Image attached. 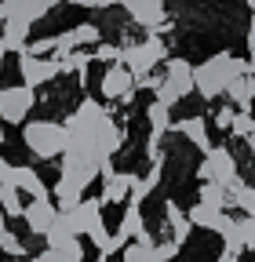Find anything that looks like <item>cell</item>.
Listing matches in <instances>:
<instances>
[{"mask_svg":"<svg viewBox=\"0 0 255 262\" xmlns=\"http://www.w3.org/2000/svg\"><path fill=\"white\" fill-rule=\"evenodd\" d=\"M241 73H248V62H244V58H237V55H230V51H219V55L204 58L201 66H194V84H197V95H201V98H208V102H215V98L226 95V88H230Z\"/></svg>","mask_w":255,"mask_h":262,"instance_id":"6da1fadb","label":"cell"},{"mask_svg":"<svg viewBox=\"0 0 255 262\" xmlns=\"http://www.w3.org/2000/svg\"><path fill=\"white\" fill-rule=\"evenodd\" d=\"M22 142H26V149L33 153L37 160H55L70 146V127L55 124V120H26Z\"/></svg>","mask_w":255,"mask_h":262,"instance_id":"7a4b0ae2","label":"cell"},{"mask_svg":"<svg viewBox=\"0 0 255 262\" xmlns=\"http://www.w3.org/2000/svg\"><path fill=\"white\" fill-rule=\"evenodd\" d=\"M189 91H197V84H194V66H189L186 58H168V70H164L161 84H157L153 98H161V102H168V106H179Z\"/></svg>","mask_w":255,"mask_h":262,"instance_id":"3957f363","label":"cell"},{"mask_svg":"<svg viewBox=\"0 0 255 262\" xmlns=\"http://www.w3.org/2000/svg\"><path fill=\"white\" fill-rule=\"evenodd\" d=\"M197 179H201V182L215 179V182H222L226 189H233L237 182H244V179H241V164H237L233 149H226V146H211V149L204 153L201 168H197Z\"/></svg>","mask_w":255,"mask_h":262,"instance_id":"277c9868","label":"cell"},{"mask_svg":"<svg viewBox=\"0 0 255 262\" xmlns=\"http://www.w3.org/2000/svg\"><path fill=\"white\" fill-rule=\"evenodd\" d=\"M161 62H168V48H164V40H161V33H150L146 40L124 48V66L135 73V80L146 77V73H153Z\"/></svg>","mask_w":255,"mask_h":262,"instance_id":"5b68a950","label":"cell"},{"mask_svg":"<svg viewBox=\"0 0 255 262\" xmlns=\"http://www.w3.org/2000/svg\"><path fill=\"white\" fill-rule=\"evenodd\" d=\"M33 106H37V88H29L26 80L15 88H0V120L4 124H26Z\"/></svg>","mask_w":255,"mask_h":262,"instance_id":"8992f818","label":"cell"},{"mask_svg":"<svg viewBox=\"0 0 255 262\" xmlns=\"http://www.w3.org/2000/svg\"><path fill=\"white\" fill-rule=\"evenodd\" d=\"M120 8L128 11V18L146 26L150 33H164L168 26V11H164V0H120Z\"/></svg>","mask_w":255,"mask_h":262,"instance_id":"52a82bcc","label":"cell"},{"mask_svg":"<svg viewBox=\"0 0 255 262\" xmlns=\"http://www.w3.org/2000/svg\"><path fill=\"white\" fill-rule=\"evenodd\" d=\"M18 73H22V80L29 88H40V84H48V80H55L62 73V62H58V55H51V58H44V55H18Z\"/></svg>","mask_w":255,"mask_h":262,"instance_id":"ba28073f","label":"cell"},{"mask_svg":"<svg viewBox=\"0 0 255 262\" xmlns=\"http://www.w3.org/2000/svg\"><path fill=\"white\" fill-rule=\"evenodd\" d=\"M99 91H102V98H110V102H128L132 91H135V73L128 70L124 62L106 66V73L99 80Z\"/></svg>","mask_w":255,"mask_h":262,"instance_id":"9c48e42d","label":"cell"},{"mask_svg":"<svg viewBox=\"0 0 255 262\" xmlns=\"http://www.w3.org/2000/svg\"><path fill=\"white\" fill-rule=\"evenodd\" d=\"M132 182H135L132 171H113V164L106 160L102 164V204H128Z\"/></svg>","mask_w":255,"mask_h":262,"instance_id":"30bf717a","label":"cell"},{"mask_svg":"<svg viewBox=\"0 0 255 262\" xmlns=\"http://www.w3.org/2000/svg\"><path fill=\"white\" fill-rule=\"evenodd\" d=\"M22 219H26V226H29L33 237H44L51 229V222L58 219V204H51V196H33V201L26 204Z\"/></svg>","mask_w":255,"mask_h":262,"instance_id":"8fae6325","label":"cell"},{"mask_svg":"<svg viewBox=\"0 0 255 262\" xmlns=\"http://www.w3.org/2000/svg\"><path fill=\"white\" fill-rule=\"evenodd\" d=\"M120 146H124V127H120L113 117H106L99 127H95V157L106 164L110 157L120 153Z\"/></svg>","mask_w":255,"mask_h":262,"instance_id":"7c38bea8","label":"cell"},{"mask_svg":"<svg viewBox=\"0 0 255 262\" xmlns=\"http://www.w3.org/2000/svg\"><path fill=\"white\" fill-rule=\"evenodd\" d=\"M62 0H0V8H4V18L18 15V18H29V22H40L48 11H55Z\"/></svg>","mask_w":255,"mask_h":262,"instance_id":"4fadbf2b","label":"cell"},{"mask_svg":"<svg viewBox=\"0 0 255 262\" xmlns=\"http://www.w3.org/2000/svg\"><path fill=\"white\" fill-rule=\"evenodd\" d=\"M66 219H70V226L77 233H88L91 222L102 219V196H84V201H77L73 208H66Z\"/></svg>","mask_w":255,"mask_h":262,"instance_id":"5bb4252c","label":"cell"},{"mask_svg":"<svg viewBox=\"0 0 255 262\" xmlns=\"http://www.w3.org/2000/svg\"><path fill=\"white\" fill-rule=\"evenodd\" d=\"M172 131H179V135H182L189 146H197L201 153H208V149L215 146L211 135H208V120H204V117H182V120L172 124Z\"/></svg>","mask_w":255,"mask_h":262,"instance_id":"9a60e30c","label":"cell"},{"mask_svg":"<svg viewBox=\"0 0 255 262\" xmlns=\"http://www.w3.org/2000/svg\"><path fill=\"white\" fill-rule=\"evenodd\" d=\"M29 18H18V15H11V18H4V33H0V51H15V55H22L26 51V40H29Z\"/></svg>","mask_w":255,"mask_h":262,"instance_id":"2e32d148","label":"cell"},{"mask_svg":"<svg viewBox=\"0 0 255 262\" xmlns=\"http://www.w3.org/2000/svg\"><path fill=\"white\" fill-rule=\"evenodd\" d=\"M8 182L11 186H18L22 193H29V196H51V189L44 186V179L29 168V164H11V175H8Z\"/></svg>","mask_w":255,"mask_h":262,"instance_id":"e0dca14e","label":"cell"},{"mask_svg":"<svg viewBox=\"0 0 255 262\" xmlns=\"http://www.w3.org/2000/svg\"><path fill=\"white\" fill-rule=\"evenodd\" d=\"M120 233H128L132 241H153L150 226H146V215H142L139 204H132V201H128V208H124V215H120Z\"/></svg>","mask_w":255,"mask_h":262,"instance_id":"ac0fdd59","label":"cell"},{"mask_svg":"<svg viewBox=\"0 0 255 262\" xmlns=\"http://www.w3.org/2000/svg\"><path fill=\"white\" fill-rule=\"evenodd\" d=\"M161 175H164V160H153V168H150L142 179L135 175V182H132V196H128V201H132V204H142L146 196H150L157 186H161Z\"/></svg>","mask_w":255,"mask_h":262,"instance_id":"d6986e66","label":"cell"},{"mask_svg":"<svg viewBox=\"0 0 255 262\" xmlns=\"http://www.w3.org/2000/svg\"><path fill=\"white\" fill-rule=\"evenodd\" d=\"M226 98L237 106V110H248L255 102V73H241L230 88H226Z\"/></svg>","mask_w":255,"mask_h":262,"instance_id":"ffe728a7","label":"cell"},{"mask_svg":"<svg viewBox=\"0 0 255 262\" xmlns=\"http://www.w3.org/2000/svg\"><path fill=\"white\" fill-rule=\"evenodd\" d=\"M73 237H80L77 229L70 226V219H66V211H58V219L51 222V229L44 233V241H48V248H66Z\"/></svg>","mask_w":255,"mask_h":262,"instance_id":"44dd1931","label":"cell"},{"mask_svg":"<svg viewBox=\"0 0 255 262\" xmlns=\"http://www.w3.org/2000/svg\"><path fill=\"white\" fill-rule=\"evenodd\" d=\"M120 262H157V244L153 241H128L120 251Z\"/></svg>","mask_w":255,"mask_h":262,"instance_id":"7402d4cb","label":"cell"},{"mask_svg":"<svg viewBox=\"0 0 255 262\" xmlns=\"http://www.w3.org/2000/svg\"><path fill=\"white\" fill-rule=\"evenodd\" d=\"M186 215H189V222H194L197 229H215V222L222 219V208H215V204H204V201H197V204L189 208Z\"/></svg>","mask_w":255,"mask_h":262,"instance_id":"603a6c76","label":"cell"},{"mask_svg":"<svg viewBox=\"0 0 255 262\" xmlns=\"http://www.w3.org/2000/svg\"><path fill=\"white\" fill-rule=\"evenodd\" d=\"M197 201L215 204V208H230V189L222 186V182H215V179H208V182H201V189H197Z\"/></svg>","mask_w":255,"mask_h":262,"instance_id":"cb8c5ba5","label":"cell"},{"mask_svg":"<svg viewBox=\"0 0 255 262\" xmlns=\"http://www.w3.org/2000/svg\"><path fill=\"white\" fill-rule=\"evenodd\" d=\"M0 208L8 211V219H22V211H26V204H22V189L11 186V182H4V186H0Z\"/></svg>","mask_w":255,"mask_h":262,"instance_id":"d4e9b609","label":"cell"},{"mask_svg":"<svg viewBox=\"0 0 255 262\" xmlns=\"http://www.w3.org/2000/svg\"><path fill=\"white\" fill-rule=\"evenodd\" d=\"M0 251H4V255H15V258L26 255V244L8 229V211H4V208H0Z\"/></svg>","mask_w":255,"mask_h":262,"instance_id":"484cf974","label":"cell"},{"mask_svg":"<svg viewBox=\"0 0 255 262\" xmlns=\"http://www.w3.org/2000/svg\"><path fill=\"white\" fill-rule=\"evenodd\" d=\"M230 204H237L244 215H255V186H248V182H237V186L230 189Z\"/></svg>","mask_w":255,"mask_h":262,"instance_id":"4316f807","label":"cell"},{"mask_svg":"<svg viewBox=\"0 0 255 262\" xmlns=\"http://www.w3.org/2000/svg\"><path fill=\"white\" fill-rule=\"evenodd\" d=\"M70 37H73L77 48H84V44H99V40H102V29L95 26V22H80V26L70 29Z\"/></svg>","mask_w":255,"mask_h":262,"instance_id":"83f0119b","label":"cell"},{"mask_svg":"<svg viewBox=\"0 0 255 262\" xmlns=\"http://www.w3.org/2000/svg\"><path fill=\"white\" fill-rule=\"evenodd\" d=\"M230 135H237V139H251V135H255V117H251L248 110H237V113H233Z\"/></svg>","mask_w":255,"mask_h":262,"instance_id":"f1b7e54d","label":"cell"},{"mask_svg":"<svg viewBox=\"0 0 255 262\" xmlns=\"http://www.w3.org/2000/svg\"><path fill=\"white\" fill-rule=\"evenodd\" d=\"M95 62H106V66H117V62H124V48L120 44H95V55H91Z\"/></svg>","mask_w":255,"mask_h":262,"instance_id":"f546056e","label":"cell"},{"mask_svg":"<svg viewBox=\"0 0 255 262\" xmlns=\"http://www.w3.org/2000/svg\"><path fill=\"white\" fill-rule=\"evenodd\" d=\"M233 113H237V106H233V102H222V106H215V113H211L215 127H222V131H230V124H233Z\"/></svg>","mask_w":255,"mask_h":262,"instance_id":"4dcf8cb0","label":"cell"},{"mask_svg":"<svg viewBox=\"0 0 255 262\" xmlns=\"http://www.w3.org/2000/svg\"><path fill=\"white\" fill-rule=\"evenodd\" d=\"M33 262H84V258H77V255H70V251H62V248H44Z\"/></svg>","mask_w":255,"mask_h":262,"instance_id":"1f68e13d","label":"cell"},{"mask_svg":"<svg viewBox=\"0 0 255 262\" xmlns=\"http://www.w3.org/2000/svg\"><path fill=\"white\" fill-rule=\"evenodd\" d=\"M88 241L99 248V251H106V244H110V233H106V226H102V219L99 222H91V229H88Z\"/></svg>","mask_w":255,"mask_h":262,"instance_id":"d6a6232c","label":"cell"},{"mask_svg":"<svg viewBox=\"0 0 255 262\" xmlns=\"http://www.w3.org/2000/svg\"><path fill=\"white\" fill-rule=\"evenodd\" d=\"M179 248H182V244H179V241H175V237H172V241H168V237H164V241H161V244H157V262H172V258H175V255H179Z\"/></svg>","mask_w":255,"mask_h":262,"instance_id":"836d02e7","label":"cell"},{"mask_svg":"<svg viewBox=\"0 0 255 262\" xmlns=\"http://www.w3.org/2000/svg\"><path fill=\"white\" fill-rule=\"evenodd\" d=\"M237 222H241V233H244V248L255 251V215H241Z\"/></svg>","mask_w":255,"mask_h":262,"instance_id":"e575fe53","label":"cell"},{"mask_svg":"<svg viewBox=\"0 0 255 262\" xmlns=\"http://www.w3.org/2000/svg\"><path fill=\"white\" fill-rule=\"evenodd\" d=\"M22 55H55V37H40V40H33V44H26Z\"/></svg>","mask_w":255,"mask_h":262,"instance_id":"d590c367","label":"cell"},{"mask_svg":"<svg viewBox=\"0 0 255 262\" xmlns=\"http://www.w3.org/2000/svg\"><path fill=\"white\" fill-rule=\"evenodd\" d=\"M70 4H77V8H91V11H102V8H117L120 0H70Z\"/></svg>","mask_w":255,"mask_h":262,"instance_id":"8d00e7d4","label":"cell"},{"mask_svg":"<svg viewBox=\"0 0 255 262\" xmlns=\"http://www.w3.org/2000/svg\"><path fill=\"white\" fill-rule=\"evenodd\" d=\"M219 262H241V251H230V248H222Z\"/></svg>","mask_w":255,"mask_h":262,"instance_id":"74e56055","label":"cell"},{"mask_svg":"<svg viewBox=\"0 0 255 262\" xmlns=\"http://www.w3.org/2000/svg\"><path fill=\"white\" fill-rule=\"evenodd\" d=\"M248 40L255 44V11H251V22H248Z\"/></svg>","mask_w":255,"mask_h":262,"instance_id":"f35d334b","label":"cell"},{"mask_svg":"<svg viewBox=\"0 0 255 262\" xmlns=\"http://www.w3.org/2000/svg\"><path fill=\"white\" fill-rule=\"evenodd\" d=\"M0 146H4V120H0Z\"/></svg>","mask_w":255,"mask_h":262,"instance_id":"ab89813d","label":"cell"},{"mask_svg":"<svg viewBox=\"0 0 255 262\" xmlns=\"http://www.w3.org/2000/svg\"><path fill=\"white\" fill-rule=\"evenodd\" d=\"M0 22H4V8H0Z\"/></svg>","mask_w":255,"mask_h":262,"instance_id":"60d3db41","label":"cell"},{"mask_svg":"<svg viewBox=\"0 0 255 262\" xmlns=\"http://www.w3.org/2000/svg\"><path fill=\"white\" fill-rule=\"evenodd\" d=\"M0 186H4V182H0Z\"/></svg>","mask_w":255,"mask_h":262,"instance_id":"b9f144b4","label":"cell"},{"mask_svg":"<svg viewBox=\"0 0 255 262\" xmlns=\"http://www.w3.org/2000/svg\"><path fill=\"white\" fill-rule=\"evenodd\" d=\"M0 88H4V84H0Z\"/></svg>","mask_w":255,"mask_h":262,"instance_id":"7bdbcfd3","label":"cell"}]
</instances>
